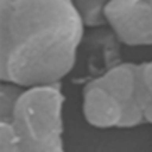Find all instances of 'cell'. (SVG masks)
Listing matches in <instances>:
<instances>
[{
	"label": "cell",
	"mask_w": 152,
	"mask_h": 152,
	"mask_svg": "<svg viewBox=\"0 0 152 152\" xmlns=\"http://www.w3.org/2000/svg\"><path fill=\"white\" fill-rule=\"evenodd\" d=\"M85 27L70 0L0 2V79L24 90L61 85Z\"/></svg>",
	"instance_id": "1"
},
{
	"label": "cell",
	"mask_w": 152,
	"mask_h": 152,
	"mask_svg": "<svg viewBox=\"0 0 152 152\" xmlns=\"http://www.w3.org/2000/svg\"><path fill=\"white\" fill-rule=\"evenodd\" d=\"M82 113L96 128H133L145 124L137 102V64L122 61L82 90Z\"/></svg>",
	"instance_id": "2"
},
{
	"label": "cell",
	"mask_w": 152,
	"mask_h": 152,
	"mask_svg": "<svg viewBox=\"0 0 152 152\" xmlns=\"http://www.w3.org/2000/svg\"><path fill=\"white\" fill-rule=\"evenodd\" d=\"M61 85L26 90L9 121L20 152H66Z\"/></svg>",
	"instance_id": "3"
},
{
	"label": "cell",
	"mask_w": 152,
	"mask_h": 152,
	"mask_svg": "<svg viewBox=\"0 0 152 152\" xmlns=\"http://www.w3.org/2000/svg\"><path fill=\"white\" fill-rule=\"evenodd\" d=\"M106 18L121 45H152V0H112L106 5Z\"/></svg>",
	"instance_id": "4"
},
{
	"label": "cell",
	"mask_w": 152,
	"mask_h": 152,
	"mask_svg": "<svg viewBox=\"0 0 152 152\" xmlns=\"http://www.w3.org/2000/svg\"><path fill=\"white\" fill-rule=\"evenodd\" d=\"M137 102L145 124L152 125V61L137 64Z\"/></svg>",
	"instance_id": "5"
},
{
	"label": "cell",
	"mask_w": 152,
	"mask_h": 152,
	"mask_svg": "<svg viewBox=\"0 0 152 152\" xmlns=\"http://www.w3.org/2000/svg\"><path fill=\"white\" fill-rule=\"evenodd\" d=\"M106 5L107 2H102V0H81V2H75V6L78 9V14L82 20L84 27L93 28V30H100V28L107 27Z\"/></svg>",
	"instance_id": "6"
},
{
	"label": "cell",
	"mask_w": 152,
	"mask_h": 152,
	"mask_svg": "<svg viewBox=\"0 0 152 152\" xmlns=\"http://www.w3.org/2000/svg\"><path fill=\"white\" fill-rule=\"evenodd\" d=\"M26 90L12 84L2 82L0 85V121H9Z\"/></svg>",
	"instance_id": "7"
},
{
	"label": "cell",
	"mask_w": 152,
	"mask_h": 152,
	"mask_svg": "<svg viewBox=\"0 0 152 152\" xmlns=\"http://www.w3.org/2000/svg\"><path fill=\"white\" fill-rule=\"evenodd\" d=\"M0 152H20L11 122H0Z\"/></svg>",
	"instance_id": "8"
}]
</instances>
